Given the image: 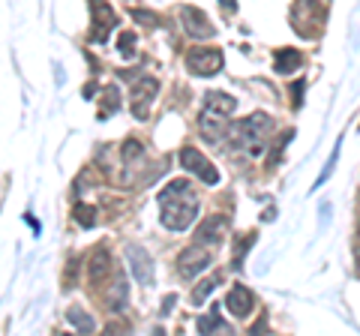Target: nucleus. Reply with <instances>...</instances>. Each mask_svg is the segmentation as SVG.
Listing matches in <instances>:
<instances>
[{
  "label": "nucleus",
  "mask_w": 360,
  "mask_h": 336,
  "mask_svg": "<svg viewBox=\"0 0 360 336\" xmlns=\"http://www.w3.org/2000/svg\"><path fill=\"white\" fill-rule=\"evenodd\" d=\"M270 132V117L267 115H252L240 123H234L229 129V138L238 144V148H246L250 153H262V141Z\"/></svg>",
  "instance_id": "f03ea898"
},
{
  "label": "nucleus",
  "mask_w": 360,
  "mask_h": 336,
  "mask_svg": "<svg viewBox=\"0 0 360 336\" xmlns=\"http://www.w3.org/2000/svg\"><path fill=\"white\" fill-rule=\"evenodd\" d=\"M210 259H213V255L205 250V246H198V243L186 246V250L180 252V259H177V273H180V279H193V276H198V273L210 264Z\"/></svg>",
  "instance_id": "423d86ee"
},
{
  "label": "nucleus",
  "mask_w": 360,
  "mask_h": 336,
  "mask_svg": "<svg viewBox=\"0 0 360 336\" xmlns=\"http://www.w3.org/2000/svg\"><path fill=\"white\" fill-rule=\"evenodd\" d=\"M198 217V195L186 181H172L160 193V219L168 231H186Z\"/></svg>",
  "instance_id": "f257e3e1"
},
{
  "label": "nucleus",
  "mask_w": 360,
  "mask_h": 336,
  "mask_svg": "<svg viewBox=\"0 0 360 336\" xmlns=\"http://www.w3.org/2000/svg\"><path fill=\"white\" fill-rule=\"evenodd\" d=\"M72 219H75L82 228H94V226H96V207H90V205H75Z\"/></svg>",
  "instance_id": "6ab92c4d"
},
{
  "label": "nucleus",
  "mask_w": 360,
  "mask_h": 336,
  "mask_svg": "<svg viewBox=\"0 0 360 336\" xmlns=\"http://www.w3.org/2000/svg\"><path fill=\"white\" fill-rule=\"evenodd\" d=\"M357 259H360V231H357Z\"/></svg>",
  "instance_id": "393cba45"
},
{
  "label": "nucleus",
  "mask_w": 360,
  "mask_h": 336,
  "mask_svg": "<svg viewBox=\"0 0 360 336\" xmlns=\"http://www.w3.org/2000/svg\"><path fill=\"white\" fill-rule=\"evenodd\" d=\"M90 18H94V30H90V39L94 42H105L111 27H115V13L105 4H90Z\"/></svg>",
  "instance_id": "1a4fd4ad"
},
{
  "label": "nucleus",
  "mask_w": 360,
  "mask_h": 336,
  "mask_svg": "<svg viewBox=\"0 0 360 336\" xmlns=\"http://www.w3.org/2000/svg\"><path fill=\"white\" fill-rule=\"evenodd\" d=\"M222 228H225V219H222V217L205 219V226H201L198 234H195V243H198V246H201V243H219Z\"/></svg>",
  "instance_id": "2eb2a0df"
},
{
  "label": "nucleus",
  "mask_w": 360,
  "mask_h": 336,
  "mask_svg": "<svg viewBox=\"0 0 360 336\" xmlns=\"http://www.w3.org/2000/svg\"><path fill=\"white\" fill-rule=\"evenodd\" d=\"M66 318H70V324H72V328H75L78 333H84V336L96 330V324H94V318H90V316H87V312H84L82 306H72L70 312H66Z\"/></svg>",
  "instance_id": "f3484780"
},
{
  "label": "nucleus",
  "mask_w": 360,
  "mask_h": 336,
  "mask_svg": "<svg viewBox=\"0 0 360 336\" xmlns=\"http://www.w3.org/2000/svg\"><path fill=\"white\" fill-rule=\"evenodd\" d=\"M150 336H165V330H162V328H160V330H153V333H150Z\"/></svg>",
  "instance_id": "b1692460"
},
{
  "label": "nucleus",
  "mask_w": 360,
  "mask_h": 336,
  "mask_svg": "<svg viewBox=\"0 0 360 336\" xmlns=\"http://www.w3.org/2000/svg\"><path fill=\"white\" fill-rule=\"evenodd\" d=\"M127 297H129V291H127V276H123V271L115 273V285L108 288V295H105V306L108 309H120L123 304H127Z\"/></svg>",
  "instance_id": "4468645a"
},
{
  "label": "nucleus",
  "mask_w": 360,
  "mask_h": 336,
  "mask_svg": "<svg viewBox=\"0 0 360 336\" xmlns=\"http://www.w3.org/2000/svg\"><path fill=\"white\" fill-rule=\"evenodd\" d=\"M180 168H184V172H193L195 177H201L207 186H217L219 183L217 165H213L207 156L201 153V150H195V148H184V150H180Z\"/></svg>",
  "instance_id": "20e7f679"
},
{
  "label": "nucleus",
  "mask_w": 360,
  "mask_h": 336,
  "mask_svg": "<svg viewBox=\"0 0 360 336\" xmlns=\"http://www.w3.org/2000/svg\"><path fill=\"white\" fill-rule=\"evenodd\" d=\"M234 108H238V99L222 93V91H213L205 96V115H210V117H229Z\"/></svg>",
  "instance_id": "9b49d317"
},
{
  "label": "nucleus",
  "mask_w": 360,
  "mask_h": 336,
  "mask_svg": "<svg viewBox=\"0 0 360 336\" xmlns=\"http://www.w3.org/2000/svg\"><path fill=\"white\" fill-rule=\"evenodd\" d=\"M117 108H120V93H117V87H103V105H99V117L115 115Z\"/></svg>",
  "instance_id": "a211bd4d"
},
{
  "label": "nucleus",
  "mask_w": 360,
  "mask_h": 336,
  "mask_svg": "<svg viewBox=\"0 0 360 336\" xmlns=\"http://www.w3.org/2000/svg\"><path fill=\"white\" fill-rule=\"evenodd\" d=\"M156 91H160V82L153 75H141L139 82L132 84V93H129V108L139 120H148L150 115V103L156 99Z\"/></svg>",
  "instance_id": "7ed1b4c3"
},
{
  "label": "nucleus",
  "mask_w": 360,
  "mask_h": 336,
  "mask_svg": "<svg viewBox=\"0 0 360 336\" xmlns=\"http://www.w3.org/2000/svg\"><path fill=\"white\" fill-rule=\"evenodd\" d=\"M180 18H184V27L189 37H198V39H210L213 33H217V27L207 21V15L201 13L198 6H184L180 9Z\"/></svg>",
  "instance_id": "6e6552de"
},
{
  "label": "nucleus",
  "mask_w": 360,
  "mask_h": 336,
  "mask_svg": "<svg viewBox=\"0 0 360 336\" xmlns=\"http://www.w3.org/2000/svg\"><path fill=\"white\" fill-rule=\"evenodd\" d=\"M274 66H276V75H291L300 66V51H295V49H279Z\"/></svg>",
  "instance_id": "dca6fc26"
},
{
  "label": "nucleus",
  "mask_w": 360,
  "mask_h": 336,
  "mask_svg": "<svg viewBox=\"0 0 360 336\" xmlns=\"http://www.w3.org/2000/svg\"><path fill=\"white\" fill-rule=\"evenodd\" d=\"M108 273H111V255H108L105 246H99V250L90 255V271H87V276H90V283H103Z\"/></svg>",
  "instance_id": "f8f14e48"
},
{
  "label": "nucleus",
  "mask_w": 360,
  "mask_h": 336,
  "mask_svg": "<svg viewBox=\"0 0 360 336\" xmlns=\"http://www.w3.org/2000/svg\"><path fill=\"white\" fill-rule=\"evenodd\" d=\"M105 336H117V333L115 330H105Z\"/></svg>",
  "instance_id": "a878e982"
},
{
  "label": "nucleus",
  "mask_w": 360,
  "mask_h": 336,
  "mask_svg": "<svg viewBox=\"0 0 360 336\" xmlns=\"http://www.w3.org/2000/svg\"><path fill=\"white\" fill-rule=\"evenodd\" d=\"M132 18H135V21H141V25H156V21H160L156 15L144 13V9H132Z\"/></svg>",
  "instance_id": "5701e85b"
},
{
  "label": "nucleus",
  "mask_w": 360,
  "mask_h": 336,
  "mask_svg": "<svg viewBox=\"0 0 360 336\" xmlns=\"http://www.w3.org/2000/svg\"><path fill=\"white\" fill-rule=\"evenodd\" d=\"M139 156H141V141L129 138L127 144H123V162H132V160H139Z\"/></svg>",
  "instance_id": "4be33fe9"
},
{
  "label": "nucleus",
  "mask_w": 360,
  "mask_h": 336,
  "mask_svg": "<svg viewBox=\"0 0 360 336\" xmlns=\"http://www.w3.org/2000/svg\"><path fill=\"white\" fill-rule=\"evenodd\" d=\"M252 291L250 288H243V285H231L229 288V295H225V306H229L231 316H238V318H246L252 312Z\"/></svg>",
  "instance_id": "9d476101"
},
{
  "label": "nucleus",
  "mask_w": 360,
  "mask_h": 336,
  "mask_svg": "<svg viewBox=\"0 0 360 336\" xmlns=\"http://www.w3.org/2000/svg\"><path fill=\"white\" fill-rule=\"evenodd\" d=\"M217 285H219V276H210V279H205V283H198L195 291H193V304H205Z\"/></svg>",
  "instance_id": "aec40b11"
},
{
  "label": "nucleus",
  "mask_w": 360,
  "mask_h": 336,
  "mask_svg": "<svg viewBox=\"0 0 360 336\" xmlns=\"http://www.w3.org/2000/svg\"><path fill=\"white\" fill-rule=\"evenodd\" d=\"M222 51L219 49H193L186 54V70L198 75V78H210V75H217L222 70Z\"/></svg>",
  "instance_id": "39448f33"
},
{
  "label": "nucleus",
  "mask_w": 360,
  "mask_h": 336,
  "mask_svg": "<svg viewBox=\"0 0 360 336\" xmlns=\"http://www.w3.org/2000/svg\"><path fill=\"white\" fill-rule=\"evenodd\" d=\"M127 261H129V273H132L135 283H141V285L153 283V259H150V252L144 250V246L129 243L127 246Z\"/></svg>",
  "instance_id": "0eeeda50"
},
{
  "label": "nucleus",
  "mask_w": 360,
  "mask_h": 336,
  "mask_svg": "<svg viewBox=\"0 0 360 336\" xmlns=\"http://www.w3.org/2000/svg\"><path fill=\"white\" fill-rule=\"evenodd\" d=\"M132 49H135V33H132V30L120 33V39H117V51L123 54V58H129Z\"/></svg>",
  "instance_id": "412c9836"
},
{
  "label": "nucleus",
  "mask_w": 360,
  "mask_h": 336,
  "mask_svg": "<svg viewBox=\"0 0 360 336\" xmlns=\"http://www.w3.org/2000/svg\"><path fill=\"white\" fill-rule=\"evenodd\" d=\"M60 336H66V333H60Z\"/></svg>",
  "instance_id": "bb28decb"
},
{
  "label": "nucleus",
  "mask_w": 360,
  "mask_h": 336,
  "mask_svg": "<svg viewBox=\"0 0 360 336\" xmlns=\"http://www.w3.org/2000/svg\"><path fill=\"white\" fill-rule=\"evenodd\" d=\"M198 330L205 333V336H234V330L219 318V312H217V309H210L207 316H201V318H198Z\"/></svg>",
  "instance_id": "ddd939ff"
}]
</instances>
